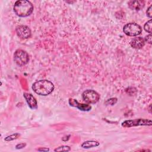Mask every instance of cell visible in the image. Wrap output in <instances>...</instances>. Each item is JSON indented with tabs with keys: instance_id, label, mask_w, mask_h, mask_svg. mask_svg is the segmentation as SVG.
Listing matches in <instances>:
<instances>
[{
	"instance_id": "6",
	"label": "cell",
	"mask_w": 152,
	"mask_h": 152,
	"mask_svg": "<svg viewBox=\"0 0 152 152\" xmlns=\"http://www.w3.org/2000/svg\"><path fill=\"white\" fill-rule=\"evenodd\" d=\"M152 122L150 119H135L131 120H126L122 123V126L125 128L136 126H151Z\"/></svg>"
},
{
	"instance_id": "18",
	"label": "cell",
	"mask_w": 152,
	"mask_h": 152,
	"mask_svg": "<svg viewBox=\"0 0 152 152\" xmlns=\"http://www.w3.org/2000/svg\"><path fill=\"white\" fill-rule=\"evenodd\" d=\"M144 41L145 42H147L148 43H149V44H151V34H148V35H147L145 37V38H144Z\"/></svg>"
},
{
	"instance_id": "12",
	"label": "cell",
	"mask_w": 152,
	"mask_h": 152,
	"mask_svg": "<svg viewBox=\"0 0 152 152\" xmlns=\"http://www.w3.org/2000/svg\"><path fill=\"white\" fill-rule=\"evenodd\" d=\"M99 145H100V142L97 141L88 140L83 142L81 144V147L83 148H90L97 147Z\"/></svg>"
},
{
	"instance_id": "14",
	"label": "cell",
	"mask_w": 152,
	"mask_h": 152,
	"mask_svg": "<svg viewBox=\"0 0 152 152\" xmlns=\"http://www.w3.org/2000/svg\"><path fill=\"white\" fill-rule=\"evenodd\" d=\"M20 136V135L18 133H15V134H11V135H9V136L6 137L4 138V140L5 141H11L17 139Z\"/></svg>"
},
{
	"instance_id": "5",
	"label": "cell",
	"mask_w": 152,
	"mask_h": 152,
	"mask_svg": "<svg viewBox=\"0 0 152 152\" xmlns=\"http://www.w3.org/2000/svg\"><path fill=\"white\" fill-rule=\"evenodd\" d=\"M82 98L88 104H94L99 102L100 95L93 90H86L82 93Z\"/></svg>"
},
{
	"instance_id": "7",
	"label": "cell",
	"mask_w": 152,
	"mask_h": 152,
	"mask_svg": "<svg viewBox=\"0 0 152 152\" xmlns=\"http://www.w3.org/2000/svg\"><path fill=\"white\" fill-rule=\"evenodd\" d=\"M15 31L17 36L22 39L30 38L31 34V30L30 28L25 25H20L17 26Z\"/></svg>"
},
{
	"instance_id": "11",
	"label": "cell",
	"mask_w": 152,
	"mask_h": 152,
	"mask_svg": "<svg viewBox=\"0 0 152 152\" xmlns=\"http://www.w3.org/2000/svg\"><path fill=\"white\" fill-rule=\"evenodd\" d=\"M128 5L130 9L135 11H139L144 7L145 2L142 0L130 1L128 2Z\"/></svg>"
},
{
	"instance_id": "19",
	"label": "cell",
	"mask_w": 152,
	"mask_h": 152,
	"mask_svg": "<svg viewBox=\"0 0 152 152\" xmlns=\"http://www.w3.org/2000/svg\"><path fill=\"white\" fill-rule=\"evenodd\" d=\"M26 146V143H20V144H17L15 147L16 149H21V148H24Z\"/></svg>"
},
{
	"instance_id": "21",
	"label": "cell",
	"mask_w": 152,
	"mask_h": 152,
	"mask_svg": "<svg viewBox=\"0 0 152 152\" xmlns=\"http://www.w3.org/2000/svg\"><path fill=\"white\" fill-rule=\"evenodd\" d=\"M149 112H150V113H151V104H150V106H149Z\"/></svg>"
},
{
	"instance_id": "10",
	"label": "cell",
	"mask_w": 152,
	"mask_h": 152,
	"mask_svg": "<svg viewBox=\"0 0 152 152\" xmlns=\"http://www.w3.org/2000/svg\"><path fill=\"white\" fill-rule=\"evenodd\" d=\"M145 45V41L141 37H136L131 40L130 42V45L132 48L136 49L142 48Z\"/></svg>"
},
{
	"instance_id": "4",
	"label": "cell",
	"mask_w": 152,
	"mask_h": 152,
	"mask_svg": "<svg viewBox=\"0 0 152 152\" xmlns=\"http://www.w3.org/2000/svg\"><path fill=\"white\" fill-rule=\"evenodd\" d=\"M14 61L19 66H23L29 61V55L24 50L17 49L14 53Z\"/></svg>"
},
{
	"instance_id": "13",
	"label": "cell",
	"mask_w": 152,
	"mask_h": 152,
	"mask_svg": "<svg viewBox=\"0 0 152 152\" xmlns=\"http://www.w3.org/2000/svg\"><path fill=\"white\" fill-rule=\"evenodd\" d=\"M151 24H152V20L151 19L147 22H146L144 26V29L145 30V31L148 32L150 34L151 33V30H152Z\"/></svg>"
},
{
	"instance_id": "17",
	"label": "cell",
	"mask_w": 152,
	"mask_h": 152,
	"mask_svg": "<svg viewBox=\"0 0 152 152\" xmlns=\"http://www.w3.org/2000/svg\"><path fill=\"white\" fill-rule=\"evenodd\" d=\"M152 9V6L151 5H150L148 8V9H147V10L146 11V14H147V17H148L149 18H151L152 17V12H151V10Z\"/></svg>"
},
{
	"instance_id": "8",
	"label": "cell",
	"mask_w": 152,
	"mask_h": 152,
	"mask_svg": "<svg viewBox=\"0 0 152 152\" xmlns=\"http://www.w3.org/2000/svg\"><path fill=\"white\" fill-rule=\"evenodd\" d=\"M68 103L71 106L76 107L81 111L88 112L91 110V106L88 104H84L79 103L76 99H69Z\"/></svg>"
},
{
	"instance_id": "20",
	"label": "cell",
	"mask_w": 152,
	"mask_h": 152,
	"mask_svg": "<svg viewBox=\"0 0 152 152\" xmlns=\"http://www.w3.org/2000/svg\"><path fill=\"white\" fill-rule=\"evenodd\" d=\"M38 151H49V148H38L37 149Z\"/></svg>"
},
{
	"instance_id": "2",
	"label": "cell",
	"mask_w": 152,
	"mask_h": 152,
	"mask_svg": "<svg viewBox=\"0 0 152 152\" xmlns=\"http://www.w3.org/2000/svg\"><path fill=\"white\" fill-rule=\"evenodd\" d=\"M54 84L47 80H41L34 82L32 85L33 90L38 95L48 96L54 90Z\"/></svg>"
},
{
	"instance_id": "1",
	"label": "cell",
	"mask_w": 152,
	"mask_h": 152,
	"mask_svg": "<svg viewBox=\"0 0 152 152\" xmlns=\"http://www.w3.org/2000/svg\"><path fill=\"white\" fill-rule=\"evenodd\" d=\"M34 9L32 3L27 0L17 1L14 5L13 10L15 14L21 17L29 16Z\"/></svg>"
},
{
	"instance_id": "16",
	"label": "cell",
	"mask_w": 152,
	"mask_h": 152,
	"mask_svg": "<svg viewBox=\"0 0 152 152\" xmlns=\"http://www.w3.org/2000/svg\"><path fill=\"white\" fill-rule=\"evenodd\" d=\"M117 99L116 97H113V98H110L108 100H107L105 102V104H110V105H113L115 104L116 102H117Z\"/></svg>"
},
{
	"instance_id": "3",
	"label": "cell",
	"mask_w": 152,
	"mask_h": 152,
	"mask_svg": "<svg viewBox=\"0 0 152 152\" xmlns=\"http://www.w3.org/2000/svg\"><path fill=\"white\" fill-rule=\"evenodd\" d=\"M124 33L128 36H137L142 31L141 27L135 23H129L126 24L123 27Z\"/></svg>"
},
{
	"instance_id": "15",
	"label": "cell",
	"mask_w": 152,
	"mask_h": 152,
	"mask_svg": "<svg viewBox=\"0 0 152 152\" xmlns=\"http://www.w3.org/2000/svg\"><path fill=\"white\" fill-rule=\"evenodd\" d=\"M71 150V148L68 145H62L56 148L55 151H69Z\"/></svg>"
},
{
	"instance_id": "9",
	"label": "cell",
	"mask_w": 152,
	"mask_h": 152,
	"mask_svg": "<svg viewBox=\"0 0 152 152\" xmlns=\"http://www.w3.org/2000/svg\"><path fill=\"white\" fill-rule=\"evenodd\" d=\"M23 96L28 106L31 109H37V102L34 97L30 93H23Z\"/></svg>"
}]
</instances>
